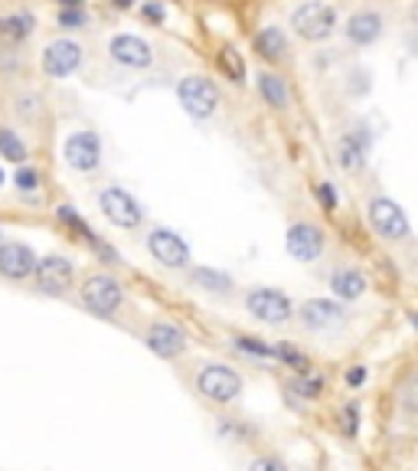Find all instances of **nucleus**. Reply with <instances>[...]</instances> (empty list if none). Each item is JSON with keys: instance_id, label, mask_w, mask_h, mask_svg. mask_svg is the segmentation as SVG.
Wrapping results in <instances>:
<instances>
[{"instance_id": "f257e3e1", "label": "nucleus", "mask_w": 418, "mask_h": 471, "mask_svg": "<svg viewBox=\"0 0 418 471\" xmlns=\"http://www.w3.org/2000/svg\"><path fill=\"white\" fill-rule=\"evenodd\" d=\"M366 216H370V226L376 229V236L386 243H405L412 236L409 216L392 196H372L370 206H366Z\"/></svg>"}, {"instance_id": "f03ea898", "label": "nucleus", "mask_w": 418, "mask_h": 471, "mask_svg": "<svg viewBox=\"0 0 418 471\" xmlns=\"http://www.w3.org/2000/svg\"><path fill=\"white\" fill-rule=\"evenodd\" d=\"M291 26L308 43H320V39L333 37V30H337V14H333V7L320 4V0H308V4H301L291 14Z\"/></svg>"}, {"instance_id": "7ed1b4c3", "label": "nucleus", "mask_w": 418, "mask_h": 471, "mask_svg": "<svg viewBox=\"0 0 418 471\" xmlns=\"http://www.w3.org/2000/svg\"><path fill=\"white\" fill-rule=\"evenodd\" d=\"M246 308H248V314L258 318L262 324H285L287 318L295 314L291 298L278 288H252L246 295Z\"/></svg>"}, {"instance_id": "20e7f679", "label": "nucleus", "mask_w": 418, "mask_h": 471, "mask_svg": "<svg viewBox=\"0 0 418 471\" xmlns=\"http://www.w3.org/2000/svg\"><path fill=\"white\" fill-rule=\"evenodd\" d=\"M196 390L213 403H233L242 392V377L235 370L223 367V363H209L196 377Z\"/></svg>"}, {"instance_id": "39448f33", "label": "nucleus", "mask_w": 418, "mask_h": 471, "mask_svg": "<svg viewBox=\"0 0 418 471\" xmlns=\"http://www.w3.org/2000/svg\"><path fill=\"white\" fill-rule=\"evenodd\" d=\"M180 105L186 109V115L193 118H209L219 109V89L203 76H186L177 86Z\"/></svg>"}, {"instance_id": "423d86ee", "label": "nucleus", "mask_w": 418, "mask_h": 471, "mask_svg": "<svg viewBox=\"0 0 418 471\" xmlns=\"http://www.w3.org/2000/svg\"><path fill=\"white\" fill-rule=\"evenodd\" d=\"M121 285L111 278V275H92V278H86V285H82V301H86L89 311L101 314V318H109V314H115L118 308H121Z\"/></svg>"}, {"instance_id": "0eeeda50", "label": "nucleus", "mask_w": 418, "mask_h": 471, "mask_svg": "<svg viewBox=\"0 0 418 471\" xmlns=\"http://www.w3.org/2000/svg\"><path fill=\"white\" fill-rule=\"evenodd\" d=\"M99 204H101V213H105V216L121 229H138L141 220H144V210L138 206V200H134L131 194L118 190V187L101 190Z\"/></svg>"}, {"instance_id": "6e6552de", "label": "nucleus", "mask_w": 418, "mask_h": 471, "mask_svg": "<svg viewBox=\"0 0 418 471\" xmlns=\"http://www.w3.org/2000/svg\"><path fill=\"white\" fill-rule=\"evenodd\" d=\"M285 249L291 259L298 262H314L324 252V233L314 223H295L285 236Z\"/></svg>"}, {"instance_id": "1a4fd4ad", "label": "nucleus", "mask_w": 418, "mask_h": 471, "mask_svg": "<svg viewBox=\"0 0 418 471\" xmlns=\"http://www.w3.org/2000/svg\"><path fill=\"white\" fill-rule=\"evenodd\" d=\"M148 249L151 256L167 268L190 266V249H186L183 239H180L177 233H171V229H154V233L148 236Z\"/></svg>"}, {"instance_id": "9d476101", "label": "nucleus", "mask_w": 418, "mask_h": 471, "mask_svg": "<svg viewBox=\"0 0 418 471\" xmlns=\"http://www.w3.org/2000/svg\"><path fill=\"white\" fill-rule=\"evenodd\" d=\"M82 66V47L72 43V39H56L49 43L47 53H43V69L53 78H66Z\"/></svg>"}, {"instance_id": "9b49d317", "label": "nucleus", "mask_w": 418, "mask_h": 471, "mask_svg": "<svg viewBox=\"0 0 418 471\" xmlns=\"http://www.w3.org/2000/svg\"><path fill=\"white\" fill-rule=\"evenodd\" d=\"M37 282L47 295H66L72 285V262L62 256H47L37 262Z\"/></svg>"}, {"instance_id": "f8f14e48", "label": "nucleus", "mask_w": 418, "mask_h": 471, "mask_svg": "<svg viewBox=\"0 0 418 471\" xmlns=\"http://www.w3.org/2000/svg\"><path fill=\"white\" fill-rule=\"evenodd\" d=\"M301 324L310 330H327V328H337V324H343V318H347V311H343V305H337V301L330 298H310L301 305Z\"/></svg>"}, {"instance_id": "ddd939ff", "label": "nucleus", "mask_w": 418, "mask_h": 471, "mask_svg": "<svg viewBox=\"0 0 418 471\" xmlns=\"http://www.w3.org/2000/svg\"><path fill=\"white\" fill-rule=\"evenodd\" d=\"M343 30H347V39L353 47H372V43L382 37V30H386V20H382V14H376V10H357V14L347 20Z\"/></svg>"}, {"instance_id": "4468645a", "label": "nucleus", "mask_w": 418, "mask_h": 471, "mask_svg": "<svg viewBox=\"0 0 418 471\" xmlns=\"http://www.w3.org/2000/svg\"><path fill=\"white\" fill-rule=\"evenodd\" d=\"M66 161L76 171H95L101 161V144L92 131H78L66 141Z\"/></svg>"}, {"instance_id": "2eb2a0df", "label": "nucleus", "mask_w": 418, "mask_h": 471, "mask_svg": "<svg viewBox=\"0 0 418 471\" xmlns=\"http://www.w3.org/2000/svg\"><path fill=\"white\" fill-rule=\"evenodd\" d=\"M37 272V256L24 243H4L0 246V275H7L14 282Z\"/></svg>"}, {"instance_id": "dca6fc26", "label": "nucleus", "mask_w": 418, "mask_h": 471, "mask_svg": "<svg viewBox=\"0 0 418 471\" xmlns=\"http://www.w3.org/2000/svg\"><path fill=\"white\" fill-rule=\"evenodd\" d=\"M109 53L115 56V63L131 66V69H144V66H151V59H154L148 43L141 37H131V33H121V37L111 39Z\"/></svg>"}, {"instance_id": "f3484780", "label": "nucleus", "mask_w": 418, "mask_h": 471, "mask_svg": "<svg viewBox=\"0 0 418 471\" xmlns=\"http://www.w3.org/2000/svg\"><path fill=\"white\" fill-rule=\"evenodd\" d=\"M148 351L157 353V357H177V353H183L186 347V338H183V330L173 328V324H151L148 330Z\"/></svg>"}, {"instance_id": "a211bd4d", "label": "nucleus", "mask_w": 418, "mask_h": 471, "mask_svg": "<svg viewBox=\"0 0 418 471\" xmlns=\"http://www.w3.org/2000/svg\"><path fill=\"white\" fill-rule=\"evenodd\" d=\"M330 288H333L337 298L357 301V298H363L370 285H366V275L360 272V268H337L333 278H330Z\"/></svg>"}, {"instance_id": "6ab92c4d", "label": "nucleus", "mask_w": 418, "mask_h": 471, "mask_svg": "<svg viewBox=\"0 0 418 471\" xmlns=\"http://www.w3.org/2000/svg\"><path fill=\"white\" fill-rule=\"evenodd\" d=\"M337 154H340L343 171H360V167L366 164V154H370V134L353 131V134H347V138H340Z\"/></svg>"}, {"instance_id": "aec40b11", "label": "nucleus", "mask_w": 418, "mask_h": 471, "mask_svg": "<svg viewBox=\"0 0 418 471\" xmlns=\"http://www.w3.org/2000/svg\"><path fill=\"white\" fill-rule=\"evenodd\" d=\"M256 53L262 56L265 63H281L287 56V39L278 26H265L256 37Z\"/></svg>"}, {"instance_id": "412c9836", "label": "nucleus", "mask_w": 418, "mask_h": 471, "mask_svg": "<svg viewBox=\"0 0 418 471\" xmlns=\"http://www.w3.org/2000/svg\"><path fill=\"white\" fill-rule=\"evenodd\" d=\"M258 92H262V99L271 105V109H287V86H285V78L275 76V72H262L258 76Z\"/></svg>"}, {"instance_id": "4be33fe9", "label": "nucleus", "mask_w": 418, "mask_h": 471, "mask_svg": "<svg viewBox=\"0 0 418 471\" xmlns=\"http://www.w3.org/2000/svg\"><path fill=\"white\" fill-rule=\"evenodd\" d=\"M399 409L405 416H418V370H412L399 386Z\"/></svg>"}, {"instance_id": "5701e85b", "label": "nucleus", "mask_w": 418, "mask_h": 471, "mask_svg": "<svg viewBox=\"0 0 418 471\" xmlns=\"http://www.w3.org/2000/svg\"><path fill=\"white\" fill-rule=\"evenodd\" d=\"M0 157H7L14 164H24L26 161V144L10 128H0Z\"/></svg>"}, {"instance_id": "b1692460", "label": "nucleus", "mask_w": 418, "mask_h": 471, "mask_svg": "<svg viewBox=\"0 0 418 471\" xmlns=\"http://www.w3.org/2000/svg\"><path fill=\"white\" fill-rule=\"evenodd\" d=\"M33 30V20L30 16H4L0 20V37H7V39H26Z\"/></svg>"}, {"instance_id": "393cba45", "label": "nucleus", "mask_w": 418, "mask_h": 471, "mask_svg": "<svg viewBox=\"0 0 418 471\" xmlns=\"http://www.w3.org/2000/svg\"><path fill=\"white\" fill-rule=\"evenodd\" d=\"M193 282L200 285V288H206V291H229V275H223V272H213V268H196L193 272Z\"/></svg>"}, {"instance_id": "a878e982", "label": "nucleus", "mask_w": 418, "mask_h": 471, "mask_svg": "<svg viewBox=\"0 0 418 471\" xmlns=\"http://www.w3.org/2000/svg\"><path fill=\"white\" fill-rule=\"evenodd\" d=\"M219 69L233 78V82H242V78H246V63H242V56L235 53V49H229V47L219 53Z\"/></svg>"}, {"instance_id": "bb28decb", "label": "nucleus", "mask_w": 418, "mask_h": 471, "mask_svg": "<svg viewBox=\"0 0 418 471\" xmlns=\"http://www.w3.org/2000/svg\"><path fill=\"white\" fill-rule=\"evenodd\" d=\"M291 390H295L298 396H304V400H318L320 390H324V380L310 377V373H301L298 380H291Z\"/></svg>"}, {"instance_id": "cd10ccee", "label": "nucleus", "mask_w": 418, "mask_h": 471, "mask_svg": "<svg viewBox=\"0 0 418 471\" xmlns=\"http://www.w3.org/2000/svg\"><path fill=\"white\" fill-rule=\"evenodd\" d=\"M235 347H242V351L252 353V357H278V347L262 344L258 338H235Z\"/></svg>"}, {"instance_id": "c85d7f7f", "label": "nucleus", "mask_w": 418, "mask_h": 471, "mask_svg": "<svg viewBox=\"0 0 418 471\" xmlns=\"http://www.w3.org/2000/svg\"><path fill=\"white\" fill-rule=\"evenodd\" d=\"M278 361H285L291 370H298V373H308V357H304L301 351H295V347H287V344H281L278 347Z\"/></svg>"}, {"instance_id": "c756f323", "label": "nucleus", "mask_w": 418, "mask_h": 471, "mask_svg": "<svg viewBox=\"0 0 418 471\" xmlns=\"http://www.w3.org/2000/svg\"><path fill=\"white\" fill-rule=\"evenodd\" d=\"M59 220H62V223H69V226H72V229H76V233H82V236H86L89 243H95V236H92V229H89V226H86V223L78 220L76 213H72V206H59Z\"/></svg>"}, {"instance_id": "7c9ffc66", "label": "nucleus", "mask_w": 418, "mask_h": 471, "mask_svg": "<svg viewBox=\"0 0 418 471\" xmlns=\"http://www.w3.org/2000/svg\"><path fill=\"white\" fill-rule=\"evenodd\" d=\"M59 24L66 26V30H78V26L86 24V10L82 7H62Z\"/></svg>"}, {"instance_id": "2f4dec72", "label": "nucleus", "mask_w": 418, "mask_h": 471, "mask_svg": "<svg viewBox=\"0 0 418 471\" xmlns=\"http://www.w3.org/2000/svg\"><path fill=\"white\" fill-rule=\"evenodd\" d=\"M357 429H360V409L347 406L343 409V432H347V435H357Z\"/></svg>"}, {"instance_id": "473e14b6", "label": "nucleus", "mask_w": 418, "mask_h": 471, "mask_svg": "<svg viewBox=\"0 0 418 471\" xmlns=\"http://www.w3.org/2000/svg\"><path fill=\"white\" fill-rule=\"evenodd\" d=\"M16 187L24 190V194H26V190H37L39 187V173L30 171V167H26V171H20V173H16Z\"/></svg>"}, {"instance_id": "72a5a7b5", "label": "nucleus", "mask_w": 418, "mask_h": 471, "mask_svg": "<svg viewBox=\"0 0 418 471\" xmlns=\"http://www.w3.org/2000/svg\"><path fill=\"white\" fill-rule=\"evenodd\" d=\"M318 196H320V204L327 206V210H337V194H333V183H318Z\"/></svg>"}, {"instance_id": "f704fd0d", "label": "nucleus", "mask_w": 418, "mask_h": 471, "mask_svg": "<svg viewBox=\"0 0 418 471\" xmlns=\"http://www.w3.org/2000/svg\"><path fill=\"white\" fill-rule=\"evenodd\" d=\"M363 380H366V370H363V367H353V370L347 373V383H350V386H360Z\"/></svg>"}, {"instance_id": "c9c22d12", "label": "nucleus", "mask_w": 418, "mask_h": 471, "mask_svg": "<svg viewBox=\"0 0 418 471\" xmlns=\"http://www.w3.org/2000/svg\"><path fill=\"white\" fill-rule=\"evenodd\" d=\"M252 468L262 471V468H285V465H281V462H271V458H256V462H252Z\"/></svg>"}, {"instance_id": "e433bc0d", "label": "nucleus", "mask_w": 418, "mask_h": 471, "mask_svg": "<svg viewBox=\"0 0 418 471\" xmlns=\"http://www.w3.org/2000/svg\"><path fill=\"white\" fill-rule=\"evenodd\" d=\"M144 14H148V16H151V20H163V10H161V7H157V4H151V7H148V10H144Z\"/></svg>"}, {"instance_id": "4c0bfd02", "label": "nucleus", "mask_w": 418, "mask_h": 471, "mask_svg": "<svg viewBox=\"0 0 418 471\" xmlns=\"http://www.w3.org/2000/svg\"><path fill=\"white\" fill-rule=\"evenodd\" d=\"M131 4H134V0H115V7H121V10H128Z\"/></svg>"}, {"instance_id": "58836bf2", "label": "nucleus", "mask_w": 418, "mask_h": 471, "mask_svg": "<svg viewBox=\"0 0 418 471\" xmlns=\"http://www.w3.org/2000/svg\"><path fill=\"white\" fill-rule=\"evenodd\" d=\"M409 321H412V324H415V328H418V311H412V314H409Z\"/></svg>"}, {"instance_id": "ea45409f", "label": "nucleus", "mask_w": 418, "mask_h": 471, "mask_svg": "<svg viewBox=\"0 0 418 471\" xmlns=\"http://www.w3.org/2000/svg\"><path fill=\"white\" fill-rule=\"evenodd\" d=\"M412 20H415V26H418V4L412 7Z\"/></svg>"}, {"instance_id": "a19ab883", "label": "nucleus", "mask_w": 418, "mask_h": 471, "mask_svg": "<svg viewBox=\"0 0 418 471\" xmlns=\"http://www.w3.org/2000/svg\"><path fill=\"white\" fill-rule=\"evenodd\" d=\"M0 183H4V171H0Z\"/></svg>"}, {"instance_id": "79ce46f5", "label": "nucleus", "mask_w": 418, "mask_h": 471, "mask_svg": "<svg viewBox=\"0 0 418 471\" xmlns=\"http://www.w3.org/2000/svg\"><path fill=\"white\" fill-rule=\"evenodd\" d=\"M415 268H418V256H415Z\"/></svg>"}]
</instances>
